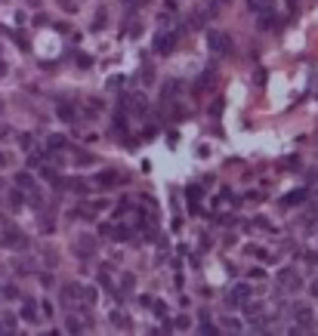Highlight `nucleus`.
<instances>
[{
  "mask_svg": "<svg viewBox=\"0 0 318 336\" xmlns=\"http://www.w3.org/2000/svg\"><path fill=\"white\" fill-rule=\"evenodd\" d=\"M105 28V9H99V15H96V25H93V31H102Z\"/></svg>",
  "mask_w": 318,
  "mask_h": 336,
  "instance_id": "19",
  "label": "nucleus"
},
{
  "mask_svg": "<svg viewBox=\"0 0 318 336\" xmlns=\"http://www.w3.org/2000/svg\"><path fill=\"white\" fill-rule=\"evenodd\" d=\"M250 299V284H235L228 290V306H244Z\"/></svg>",
  "mask_w": 318,
  "mask_h": 336,
  "instance_id": "2",
  "label": "nucleus"
},
{
  "mask_svg": "<svg viewBox=\"0 0 318 336\" xmlns=\"http://www.w3.org/2000/svg\"><path fill=\"white\" fill-rule=\"evenodd\" d=\"M303 198H306V191L300 188V191H290V194H284V204H288V207H296V204L303 201Z\"/></svg>",
  "mask_w": 318,
  "mask_h": 336,
  "instance_id": "9",
  "label": "nucleus"
},
{
  "mask_svg": "<svg viewBox=\"0 0 318 336\" xmlns=\"http://www.w3.org/2000/svg\"><path fill=\"white\" fill-rule=\"evenodd\" d=\"M6 74V62H0V77H4Z\"/></svg>",
  "mask_w": 318,
  "mask_h": 336,
  "instance_id": "26",
  "label": "nucleus"
},
{
  "mask_svg": "<svg viewBox=\"0 0 318 336\" xmlns=\"http://www.w3.org/2000/svg\"><path fill=\"white\" fill-rule=\"evenodd\" d=\"M4 296H10V299H16V287H12V284H6V287H4Z\"/></svg>",
  "mask_w": 318,
  "mask_h": 336,
  "instance_id": "25",
  "label": "nucleus"
},
{
  "mask_svg": "<svg viewBox=\"0 0 318 336\" xmlns=\"http://www.w3.org/2000/svg\"><path fill=\"white\" fill-rule=\"evenodd\" d=\"M222 3H228V0H222Z\"/></svg>",
  "mask_w": 318,
  "mask_h": 336,
  "instance_id": "29",
  "label": "nucleus"
},
{
  "mask_svg": "<svg viewBox=\"0 0 318 336\" xmlns=\"http://www.w3.org/2000/svg\"><path fill=\"white\" fill-rule=\"evenodd\" d=\"M114 133H118V136L127 133V117H124V114H118V117H114Z\"/></svg>",
  "mask_w": 318,
  "mask_h": 336,
  "instance_id": "13",
  "label": "nucleus"
},
{
  "mask_svg": "<svg viewBox=\"0 0 318 336\" xmlns=\"http://www.w3.org/2000/svg\"><path fill=\"white\" fill-rule=\"evenodd\" d=\"M40 176H44L46 182H52V185H59V176H56V170H50V167H44V170H40Z\"/></svg>",
  "mask_w": 318,
  "mask_h": 336,
  "instance_id": "15",
  "label": "nucleus"
},
{
  "mask_svg": "<svg viewBox=\"0 0 318 336\" xmlns=\"http://www.w3.org/2000/svg\"><path fill=\"white\" fill-rule=\"evenodd\" d=\"M210 80H214V71H204V74H201V80H198V90H207V83H210Z\"/></svg>",
  "mask_w": 318,
  "mask_h": 336,
  "instance_id": "17",
  "label": "nucleus"
},
{
  "mask_svg": "<svg viewBox=\"0 0 318 336\" xmlns=\"http://www.w3.org/2000/svg\"><path fill=\"white\" fill-rule=\"evenodd\" d=\"M78 247H80L78 253H80V256H86V253H93V250H96V241H93V238H78Z\"/></svg>",
  "mask_w": 318,
  "mask_h": 336,
  "instance_id": "8",
  "label": "nucleus"
},
{
  "mask_svg": "<svg viewBox=\"0 0 318 336\" xmlns=\"http://www.w3.org/2000/svg\"><path fill=\"white\" fill-rule=\"evenodd\" d=\"M0 164H6V157H4V154H0Z\"/></svg>",
  "mask_w": 318,
  "mask_h": 336,
  "instance_id": "28",
  "label": "nucleus"
},
{
  "mask_svg": "<svg viewBox=\"0 0 318 336\" xmlns=\"http://www.w3.org/2000/svg\"><path fill=\"white\" fill-rule=\"evenodd\" d=\"M108 235H112L114 241H127V238H130V228H124V225H118V228H108Z\"/></svg>",
  "mask_w": 318,
  "mask_h": 336,
  "instance_id": "11",
  "label": "nucleus"
},
{
  "mask_svg": "<svg viewBox=\"0 0 318 336\" xmlns=\"http://www.w3.org/2000/svg\"><path fill=\"white\" fill-rule=\"evenodd\" d=\"M260 31H272L275 25H278V19H275V12L272 9H260Z\"/></svg>",
  "mask_w": 318,
  "mask_h": 336,
  "instance_id": "4",
  "label": "nucleus"
},
{
  "mask_svg": "<svg viewBox=\"0 0 318 336\" xmlns=\"http://www.w3.org/2000/svg\"><path fill=\"white\" fill-rule=\"evenodd\" d=\"M59 117H62V120H74L78 114H74V108H72L68 102H62V105H59Z\"/></svg>",
  "mask_w": 318,
  "mask_h": 336,
  "instance_id": "12",
  "label": "nucleus"
},
{
  "mask_svg": "<svg viewBox=\"0 0 318 336\" xmlns=\"http://www.w3.org/2000/svg\"><path fill=\"white\" fill-rule=\"evenodd\" d=\"M22 318H25V321H38V309H34V303H31V299H28V303L22 306Z\"/></svg>",
  "mask_w": 318,
  "mask_h": 336,
  "instance_id": "10",
  "label": "nucleus"
},
{
  "mask_svg": "<svg viewBox=\"0 0 318 336\" xmlns=\"http://www.w3.org/2000/svg\"><path fill=\"white\" fill-rule=\"evenodd\" d=\"M120 3L127 6V9H136V6H142V0H120Z\"/></svg>",
  "mask_w": 318,
  "mask_h": 336,
  "instance_id": "21",
  "label": "nucleus"
},
{
  "mask_svg": "<svg viewBox=\"0 0 318 336\" xmlns=\"http://www.w3.org/2000/svg\"><path fill=\"white\" fill-rule=\"evenodd\" d=\"M50 148H68V139L65 136H50Z\"/></svg>",
  "mask_w": 318,
  "mask_h": 336,
  "instance_id": "14",
  "label": "nucleus"
},
{
  "mask_svg": "<svg viewBox=\"0 0 318 336\" xmlns=\"http://www.w3.org/2000/svg\"><path fill=\"white\" fill-rule=\"evenodd\" d=\"M207 43L214 52H220V56H232V40H228V34H222L220 28H214L207 34Z\"/></svg>",
  "mask_w": 318,
  "mask_h": 336,
  "instance_id": "1",
  "label": "nucleus"
},
{
  "mask_svg": "<svg viewBox=\"0 0 318 336\" xmlns=\"http://www.w3.org/2000/svg\"><path fill=\"white\" fill-rule=\"evenodd\" d=\"M124 102H127V108H130V111H136V114H142V111L148 108V105H146V96H139V93L127 96V99H124Z\"/></svg>",
  "mask_w": 318,
  "mask_h": 336,
  "instance_id": "5",
  "label": "nucleus"
},
{
  "mask_svg": "<svg viewBox=\"0 0 318 336\" xmlns=\"http://www.w3.org/2000/svg\"><path fill=\"white\" fill-rule=\"evenodd\" d=\"M176 46V34H158V37H154V52H161V56H167V52Z\"/></svg>",
  "mask_w": 318,
  "mask_h": 336,
  "instance_id": "3",
  "label": "nucleus"
},
{
  "mask_svg": "<svg viewBox=\"0 0 318 336\" xmlns=\"http://www.w3.org/2000/svg\"><path fill=\"white\" fill-rule=\"evenodd\" d=\"M262 3H266V0H247V6H250V9H256V12L262 9Z\"/></svg>",
  "mask_w": 318,
  "mask_h": 336,
  "instance_id": "22",
  "label": "nucleus"
},
{
  "mask_svg": "<svg viewBox=\"0 0 318 336\" xmlns=\"http://www.w3.org/2000/svg\"><path fill=\"white\" fill-rule=\"evenodd\" d=\"M120 287H124V290H130V287H133V275H124V281H120Z\"/></svg>",
  "mask_w": 318,
  "mask_h": 336,
  "instance_id": "23",
  "label": "nucleus"
},
{
  "mask_svg": "<svg viewBox=\"0 0 318 336\" xmlns=\"http://www.w3.org/2000/svg\"><path fill=\"white\" fill-rule=\"evenodd\" d=\"M22 201H25V198H22V191H16V188H12V191H10V204L19 210V207H22Z\"/></svg>",
  "mask_w": 318,
  "mask_h": 336,
  "instance_id": "16",
  "label": "nucleus"
},
{
  "mask_svg": "<svg viewBox=\"0 0 318 336\" xmlns=\"http://www.w3.org/2000/svg\"><path fill=\"white\" fill-rule=\"evenodd\" d=\"M96 182H99L102 188H108V185H114V182H120V176H118L114 170H102V173H99V179H96Z\"/></svg>",
  "mask_w": 318,
  "mask_h": 336,
  "instance_id": "6",
  "label": "nucleus"
},
{
  "mask_svg": "<svg viewBox=\"0 0 318 336\" xmlns=\"http://www.w3.org/2000/svg\"><path fill=\"white\" fill-rule=\"evenodd\" d=\"M16 185H19V188H34V176H31L28 170L16 173Z\"/></svg>",
  "mask_w": 318,
  "mask_h": 336,
  "instance_id": "7",
  "label": "nucleus"
},
{
  "mask_svg": "<svg viewBox=\"0 0 318 336\" xmlns=\"http://www.w3.org/2000/svg\"><path fill=\"white\" fill-rule=\"evenodd\" d=\"M65 324H68V330H72V333H80V330H84V327H80V321H78V318H68Z\"/></svg>",
  "mask_w": 318,
  "mask_h": 336,
  "instance_id": "18",
  "label": "nucleus"
},
{
  "mask_svg": "<svg viewBox=\"0 0 318 336\" xmlns=\"http://www.w3.org/2000/svg\"><path fill=\"white\" fill-rule=\"evenodd\" d=\"M312 293H315V296H318V281H315V284H312Z\"/></svg>",
  "mask_w": 318,
  "mask_h": 336,
  "instance_id": "27",
  "label": "nucleus"
},
{
  "mask_svg": "<svg viewBox=\"0 0 318 336\" xmlns=\"http://www.w3.org/2000/svg\"><path fill=\"white\" fill-rule=\"evenodd\" d=\"M186 194H188V198H192V201H198V198H201V188H198V185H192V188H188Z\"/></svg>",
  "mask_w": 318,
  "mask_h": 336,
  "instance_id": "20",
  "label": "nucleus"
},
{
  "mask_svg": "<svg viewBox=\"0 0 318 336\" xmlns=\"http://www.w3.org/2000/svg\"><path fill=\"white\" fill-rule=\"evenodd\" d=\"M84 296H86V303H90V306H93V303H96V290H93V287H90V290H86V293H84Z\"/></svg>",
  "mask_w": 318,
  "mask_h": 336,
  "instance_id": "24",
  "label": "nucleus"
}]
</instances>
